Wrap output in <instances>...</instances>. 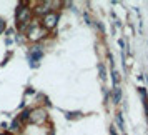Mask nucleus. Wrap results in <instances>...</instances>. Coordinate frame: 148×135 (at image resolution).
Returning a JSON list of instances; mask_svg holds the SVG:
<instances>
[{
    "label": "nucleus",
    "instance_id": "f257e3e1",
    "mask_svg": "<svg viewBox=\"0 0 148 135\" xmlns=\"http://www.w3.org/2000/svg\"><path fill=\"white\" fill-rule=\"evenodd\" d=\"M42 55H43V52H42L40 47H34L32 50H30V55H28V62H30V65L32 67H35L37 65V62L42 59Z\"/></svg>",
    "mask_w": 148,
    "mask_h": 135
},
{
    "label": "nucleus",
    "instance_id": "f03ea898",
    "mask_svg": "<svg viewBox=\"0 0 148 135\" xmlns=\"http://www.w3.org/2000/svg\"><path fill=\"white\" fill-rule=\"evenodd\" d=\"M45 118H47V112L42 110V108H37L34 112H30V120L34 122V123H42Z\"/></svg>",
    "mask_w": 148,
    "mask_h": 135
},
{
    "label": "nucleus",
    "instance_id": "7ed1b4c3",
    "mask_svg": "<svg viewBox=\"0 0 148 135\" xmlns=\"http://www.w3.org/2000/svg\"><path fill=\"white\" fill-rule=\"evenodd\" d=\"M57 20H58V15L53 14V12H50V14H47L43 17V25L47 28H53L57 25Z\"/></svg>",
    "mask_w": 148,
    "mask_h": 135
},
{
    "label": "nucleus",
    "instance_id": "20e7f679",
    "mask_svg": "<svg viewBox=\"0 0 148 135\" xmlns=\"http://www.w3.org/2000/svg\"><path fill=\"white\" fill-rule=\"evenodd\" d=\"M42 35H43V30H40V28L37 27V23H32L30 28H28V37H30L32 40H38Z\"/></svg>",
    "mask_w": 148,
    "mask_h": 135
},
{
    "label": "nucleus",
    "instance_id": "39448f33",
    "mask_svg": "<svg viewBox=\"0 0 148 135\" xmlns=\"http://www.w3.org/2000/svg\"><path fill=\"white\" fill-rule=\"evenodd\" d=\"M113 100H115V103H120L121 102V92H120L118 87L113 88Z\"/></svg>",
    "mask_w": 148,
    "mask_h": 135
},
{
    "label": "nucleus",
    "instance_id": "423d86ee",
    "mask_svg": "<svg viewBox=\"0 0 148 135\" xmlns=\"http://www.w3.org/2000/svg\"><path fill=\"white\" fill-rule=\"evenodd\" d=\"M10 130H12V132H17V130H20V120H18V118L12 122V125H10Z\"/></svg>",
    "mask_w": 148,
    "mask_h": 135
},
{
    "label": "nucleus",
    "instance_id": "0eeeda50",
    "mask_svg": "<svg viewBox=\"0 0 148 135\" xmlns=\"http://www.w3.org/2000/svg\"><path fill=\"white\" fill-rule=\"evenodd\" d=\"M28 118H30V110H25V112H22L20 117H18V120H20V122H25V120H28Z\"/></svg>",
    "mask_w": 148,
    "mask_h": 135
},
{
    "label": "nucleus",
    "instance_id": "6e6552de",
    "mask_svg": "<svg viewBox=\"0 0 148 135\" xmlns=\"http://www.w3.org/2000/svg\"><path fill=\"white\" fill-rule=\"evenodd\" d=\"M116 123H118V127H120V130H123V128H125V123H123L121 114H118V115H116Z\"/></svg>",
    "mask_w": 148,
    "mask_h": 135
},
{
    "label": "nucleus",
    "instance_id": "1a4fd4ad",
    "mask_svg": "<svg viewBox=\"0 0 148 135\" xmlns=\"http://www.w3.org/2000/svg\"><path fill=\"white\" fill-rule=\"evenodd\" d=\"M80 112H72V114H70V112H68V114H67V117H68V118H77V117H80Z\"/></svg>",
    "mask_w": 148,
    "mask_h": 135
},
{
    "label": "nucleus",
    "instance_id": "9d476101",
    "mask_svg": "<svg viewBox=\"0 0 148 135\" xmlns=\"http://www.w3.org/2000/svg\"><path fill=\"white\" fill-rule=\"evenodd\" d=\"M98 70H100V77L105 79V68H103V65H98Z\"/></svg>",
    "mask_w": 148,
    "mask_h": 135
},
{
    "label": "nucleus",
    "instance_id": "9b49d317",
    "mask_svg": "<svg viewBox=\"0 0 148 135\" xmlns=\"http://www.w3.org/2000/svg\"><path fill=\"white\" fill-rule=\"evenodd\" d=\"M3 28H5V22H2V20H0V34L3 32Z\"/></svg>",
    "mask_w": 148,
    "mask_h": 135
},
{
    "label": "nucleus",
    "instance_id": "f8f14e48",
    "mask_svg": "<svg viewBox=\"0 0 148 135\" xmlns=\"http://www.w3.org/2000/svg\"><path fill=\"white\" fill-rule=\"evenodd\" d=\"M110 134H112V135H116V134H115V130H113V128H110Z\"/></svg>",
    "mask_w": 148,
    "mask_h": 135
},
{
    "label": "nucleus",
    "instance_id": "ddd939ff",
    "mask_svg": "<svg viewBox=\"0 0 148 135\" xmlns=\"http://www.w3.org/2000/svg\"><path fill=\"white\" fill-rule=\"evenodd\" d=\"M0 135H5V134H0Z\"/></svg>",
    "mask_w": 148,
    "mask_h": 135
}]
</instances>
